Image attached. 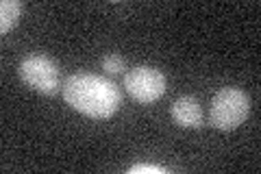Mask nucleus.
<instances>
[{"instance_id": "nucleus-8", "label": "nucleus", "mask_w": 261, "mask_h": 174, "mask_svg": "<svg viewBox=\"0 0 261 174\" xmlns=\"http://www.w3.org/2000/svg\"><path fill=\"white\" fill-rule=\"evenodd\" d=\"M168 170L161 168V165H152V163H140V165H133L128 170V174H166Z\"/></svg>"}, {"instance_id": "nucleus-1", "label": "nucleus", "mask_w": 261, "mask_h": 174, "mask_svg": "<svg viewBox=\"0 0 261 174\" xmlns=\"http://www.w3.org/2000/svg\"><path fill=\"white\" fill-rule=\"evenodd\" d=\"M65 105L74 111L94 120H107L118 113L122 105V94L118 85L107 77L92 72H76L63 81L61 87Z\"/></svg>"}, {"instance_id": "nucleus-5", "label": "nucleus", "mask_w": 261, "mask_h": 174, "mask_svg": "<svg viewBox=\"0 0 261 174\" xmlns=\"http://www.w3.org/2000/svg\"><path fill=\"white\" fill-rule=\"evenodd\" d=\"M170 115L178 127L185 129H200L202 127V109L200 103L194 96H181L176 98L170 107Z\"/></svg>"}, {"instance_id": "nucleus-2", "label": "nucleus", "mask_w": 261, "mask_h": 174, "mask_svg": "<svg viewBox=\"0 0 261 174\" xmlns=\"http://www.w3.org/2000/svg\"><path fill=\"white\" fill-rule=\"evenodd\" d=\"M250 113V98L240 87H222L214 94L209 107V122L216 129L231 131L246 122Z\"/></svg>"}, {"instance_id": "nucleus-3", "label": "nucleus", "mask_w": 261, "mask_h": 174, "mask_svg": "<svg viewBox=\"0 0 261 174\" xmlns=\"http://www.w3.org/2000/svg\"><path fill=\"white\" fill-rule=\"evenodd\" d=\"M20 79L27 83L31 89L44 94V96H55L61 92V70L59 63L46 55H29L24 57L18 65Z\"/></svg>"}, {"instance_id": "nucleus-7", "label": "nucleus", "mask_w": 261, "mask_h": 174, "mask_svg": "<svg viewBox=\"0 0 261 174\" xmlns=\"http://www.w3.org/2000/svg\"><path fill=\"white\" fill-rule=\"evenodd\" d=\"M102 70L107 74H122L126 70V61L124 57L118 55V53H109L102 57Z\"/></svg>"}, {"instance_id": "nucleus-4", "label": "nucleus", "mask_w": 261, "mask_h": 174, "mask_svg": "<svg viewBox=\"0 0 261 174\" xmlns=\"http://www.w3.org/2000/svg\"><path fill=\"white\" fill-rule=\"evenodd\" d=\"M124 87L133 101L150 105L166 94V74L154 65H135L124 72Z\"/></svg>"}, {"instance_id": "nucleus-6", "label": "nucleus", "mask_w": 261, "mask_h": 174, "mask_svg": "<svg viewBox=\"0 0 261 174\" xmlns=\"http://www.w3.org/2000/svg\"><path fill=\"white\" fill-rule=\"evenodd\" d=\"M20 13H22V3H18V0H3L0 3V31L5 35L18 24Z\"/></svg>"}]
</instances>
